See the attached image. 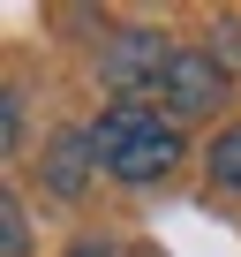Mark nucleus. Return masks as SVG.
<instances>
[{
  "instance_id": "nucleus-1",
  "label": "nucleus",
  "mask_w": 241,
  "mask_h": 257,
  "mask_svg": "<svg viewBox=\"0 0 241 257\" xmlns=\"http://www.w3.org/2000/svg\"><path fill=\"white\" fill-rule=\"evenodd\" d=\"M90 144H98V167H106L120 189H151V182H166L174 159H181V128H174L151 98H113V106H98V121H90Z\"/></svg>"
},
{
  "instance_id": "nucleus-2",
  "label": "nucleus",
  "mask_w": 241,
  "mask_h": 257,
  "mask_svg": "<svg viewBox=\"0 0 241 257\" xmlns=\"http://www.w3.org/2000/svg\"><path fill=\"white\" fill-rule=\"evenodd\" d=\"M174 53H181V46H166V31L128 23V31L98 38V83H106L113 98H144V91H158V83H166Z\"/></svg>"
},
{
  "instance_id": "nucleus-3",
  "label": "nucleus",
  "mask_w": 241,
  "mask_h": 257,
  "mask_svg": "<svg viewBox=\"0 0 241 257\" xmlns=\"http://www.w3.org/2000/svg\"><path fill=\"white\" fill-rule=\"evenodd\" d=\"M226 91H234V76H226L204 46H181V53H174V68H166V83H158V113L181 128V121L218 113V106H226Z\"/></svg>"
},
{
  "instance_id": "nucleus-4",
  "label": "nucleus",
  "mask_w": 241,
  "mask_h": 257,
  "mask_svg": "<svg viewBox=\"0 0 241 257\" xmlns=\"http://www.w3.org/2000/svg\"><path fill=\"white\" fill-rule=\"evenodd\" d=\"M90 174H98L90 121H68V128H53V137H46V152H38V182H46V197L76 204V197L90 189Z\"/></svg>"
},
{
  "instance_id": "nucleus-5",
  "label": "nucleus",
  "mask_w": 241,
  "mask_h": 257,
  "mask_svg": "<svg viewBox=\"0 0 241 257\" xmlns=\"http://www.w3.org/2000/svg\"><path fill=\"white\" fill-rule=\"evenodd\" d=\"M204 174H211V189H241V121H226L204 144Z\"/></svg>"
},
{
  "instance_id": "nucleus-6",
  "label": "nucleus",
  "mask_w": 241,
  "mask_h": 257,
  "mask_svg": "<svg viewBox=\"0 0 241 257\" xmlns=\"http://www.w3.org/2000/svg\"><path fill=\"white\" fill-rule=\"evenodd\" d=\"M0 257H30V219H23V197L16 189L0 197Z\"/></svg>"
},
{
  "instance_id": "nucleus-7",
  "label": "nucleus",
  "mask_w": 241,
  "mask_h": 257,
  "mask_svg": "<svg viewBox=\"0 0 241 257\" xmlns=\"http://www.w3.org/2000/svg\"><path fill=\"white\" fill-rule=\"evenodd\" d=\"M0 144H8V159L23 152V83L0 91Z\"/></svg>"
},
{
  "instance_id": "nucleus-8",
  "label": "nucleus",
  "mask_w": 241,
  "mask_h": 257,
  "mask_svg": "<svg viewBox=\"0 0 241 257\" xmlns=\"http://www.w3.org/2000/svg\"><path fill=\"white\" fill-rule=\"evenodd\" d=\"M226 76H241V23H211V46H204Z\"/></svg>"
},
{
  "instance_id": "nucleus-9",
  "label": "nucleus",
  "mask_w": 241,
  "mask_h": 257,
  "mask_svg": "<svg viewBox=\"0 0 241 257\" xmlns=\"http://www.w3.org/2000/svg\"><path fill=\"white\" fill-rule=\"evenodd\" d=\"M68 257H113V249H106V242H76Z\"/></svg>"
}]
</instances>
